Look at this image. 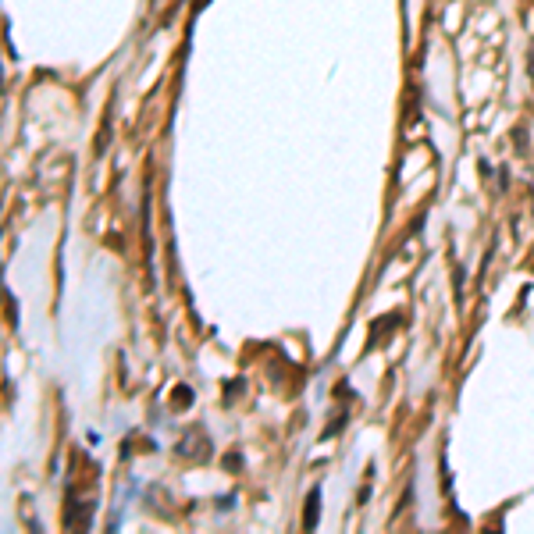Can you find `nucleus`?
<instances>
[{
  "label": "nucleus",
  "instance_id": "nucleus-1",
  "mask_svg": "<svg viewBox=\"0 0 534 534\" xmlns=\"http://www.w3.org/2000/svg\"><path fill=\"white\" fill-rule=\"evenodd\" d=\"M317 499H320V492L313 488V492L306 495V527H317Z\"/></svg>",
  "mask_w": 534,
  "mask_h": 534
}]
</instances>
